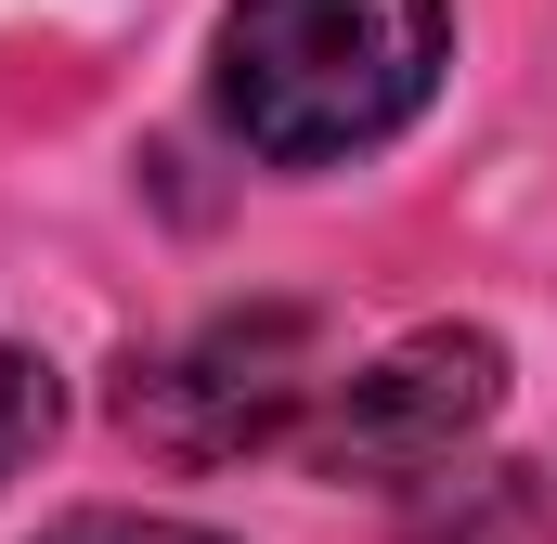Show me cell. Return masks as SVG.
I'll list each match as a JSON object with an SVG mask.
<instances>
[{"mask_svg":"<svg viewBox=\"0 0 557 544\" xmlns=\"http://www.w3.org/2000/svg\"><path fill=\"white\" fill-rule=\"evenodd\" d=\"M454 13L441 0H234L221 26V118L273 169L363 156L441 91Z\"/></svg>","mask_w":557,"mask_h":544,"instance_id":"cell-1","label":"cell"},{"mask_svg":"<svg viewBox=\"0 0 557 544\" xmlns=\"http://www.w3.org/2000/svg\"><path fill=\"white\" fill-rule=\"evenodd\" d=\"M117 415L169 467H234V454L298 441V415H311V311H221V324H195L182 350L131 363Z\"/></svg>","mask_w":557,"mask_h":544,"instance_id":"cell-2","label":"cell"},{"mask_svg":"<svg viewBox=\"0 0 557 544\" xmlns=\"http://www.w3.org/2000/svg\"><path fill=\"white\" fill-rule=\"evenodd\" d=\"M493 403H506V350H493L480 324H428V337H403V350H376L298 441H311L324 480L403 493V480H441V467L493 428Z\"/></svg>","mask_w":557,"mask_h":544,"instance_id":"cell-3","label":"cell"},{"mask_svg":"<svg viewBox=\"0 0 557 544\" xmlns=\"http://www.w3.org/2000/svg\"><path fill=\"white\" fill-rule=\"evenodd\" d=\"M52 415H65V390H52V363L39 350H0V480L52 441Z\"/></svg>","mask_w":557,"mask_h":544,"instance_id":"cell-4","label":"cell"},{"mask_svg":"<svg viewBox=\"0 0 557 544\" xmlns=\"http://www.w3.org/2000/svg\"><path fill=\"white\" fill-rule=\"evenodd\" d=\"M39 544H221V532H195V519H65Z\"/></svg>","mask_w":557,"mask_h":544,"instance_id":"cell-5","label":"cell"}]
</instances>
